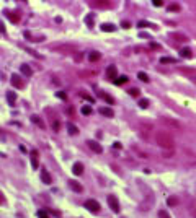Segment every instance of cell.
I'll return each instance as SVG.
<instances>
[{"label": "cell", "mask_w": 196, "mask_h": 218, "mask_svg": "<svg viewBox=\"0 0 196 218\" xmlns=\"http://www.w3.org/2000/svg\"><path fill=\"white\" fill-rule=\"evenodd\" d=\"M155 143L159 145V147H162L163 150H173L175 140H173V137L168 132L159 130V132H155Z\"/></svg>", "instance_id": "6da1fadb"}, {"label": "cell", "mask_w": 196, "mask_h": 218, "mask_svg": "<svg viewBox=\"0 0 196 218\" xmlns=\"http://www.w3.org/2000/svg\"><path fill=\"white\" fill-rule=\"evenodd\" d=\"M160 124H163V125H167V127H172L175 129V130H181V125H180V122L176 119H172V117H160Z\"/></svg>", "instance_id": "7a4b0ae2"}, {"label": "cell", "mask_w": 196, "mask_h": 218, "mask_svg": "<svg viewBox=\"0 0 196 218\" xmlns=\"http://www.w3.org/2000/svg\"><path fill=\"white\" fill-rule=\"evenodd\" d=\"M150 132H152V125L150 124H139V134H141V137L144 140L149 138Z\"/></svg>", "instance_id": "3957f363"}, {"label": "cell", "mask_w": 196, "mask_h": 218, "mask_svg": "<svg viewBox=\"0 0 196 218\" xmlns=\"http://www.w3.org/2000/svg\"><path fill=\"white\" fill-rule=\"evenodd\" d=\"M108 205H110V208H111L114 213H119V212H121L119 202H118V199L114 197V195H108Z\"/></svg>", "instance_id": "277c9868"}, {"label": "cell", "mask_w": 196, "mask_h": 218, "mask_svg": "<svg viewBox=\"0 0 196 218\" xmlns=\"http://www.w3.org/2000/svg\"><path fill=\"white\" fill-rule=\"evenodd\" d=\"M85 207H87V210H90L92 213H98V212H100V203L96 200H93V199L85 200Z\"/></svg>", "instance_id": "5b68a950"}, {"label": "cell", "mask_w": 196, "mask_h": 218, "mask_svg": "<svg viewBox=\"0 0 196 218\" xmlns=\"http://www.w3.org/2000/svg\"><path fill=\"white\" fill-rule=\"evenodd\" d=\"M87 145L90 147V150H93L95 153H101L103 152V148H101V145L98 143V142H95V140H88Z\"/></svg>", "instance_id": "8992f818"}, {"label": "cell", "mask_w": 196, "mask_h": 218, "mask_svg": "<svg viewBox=\"0 0 196 218\" xmlns=\"http://www.w3.org/2000/svg\"><path fill=\"white\" fill-rule=\"evenodd\" d=\"M180 70H181L185 75H188V77H190V80L196 82V70H195V69H185V67H181Z\"/></svg>", "instance_id": "52a82bcc"}, {"label": "cell", "mask_w": 196, "mask_h": 218, "mask_svg": "<svg viewBox=\"0 0 196 218\" xmlns=\"http://www.w3.org/2000/svg\"><path fill=\"white\" fill-rule=\"evenodd\" d=\"M188 210H190L191 218H196V202L193 199H188Z\"/></svg>", "instance_id": "ba28073f"}, {"label": "cell", "mask_w": 196, "mask_h": 218, "mask_svg": "<svg viewBox=\"0 0 196 218\" xmlns=\"http://www.w3.org/2000/svg\"><path fill=\"white\" fill-rule=\"evenodd\" d=\"M12 85H13L15 88H23V82H21V78L18 77L17 73L12 75Z\"/></svg>", "instance_id": "9c48e42d"}, {"label": "cell", "mask_w": 196, "mask_h": 218, "mask_svg": "<svg viewBox=\"0 0 196 218\" xmlns=\"http://www.w3.org/2000/svg\"><path fill=\"white\" fill-rule=\"evenodd\" d=\"M106 77H108L110 80H114V78H116V67H114V65H110L108 69H106Z\"/></svg>", "instance_id": "30bf717a"}, {"label": "cell", "mask_w": 196, "mask_h": 218, "mask_svg": "<svg viewBox=\"0 0 196 218\" xmlns=\"http://www.w3.org/2000/svg\"><path fill=\"white\" fill-rule=\"evenodd\" d=\"M69 184H70V189L74 190V192H82V190H84V187H82V185H80V182H77V181H70L69 182Z\"/></svg>", "instance_id": "8fae6325"}, {"label": "cell", "mask_w": 196, "mask_h": 218, "mask_svg": "<svg viewBox=\"0 0 196 218\" xmlns=\"http://www.w3.org/2000/svg\"><path fill=\"white\" fill-rule=\"evenodd\" d=\"M180 54H181V57L183 59H191V55H193V52H191L190 47H183V49L180 51Z\"/></svg>", "instance_id": "7c38bea8"}, {"label": "cell", "mask_w": 196, "mask_h": 218, "mask_svg": "<svg viewBox=\"0 0 196 218\" xmlns=\"http://www.w3.org/2000/svg\"><path fill=\"white\" fill-rule=\"evenodd\" d=\"M38 156H39L38 150H33L31 152V165H33V168H38Z\"/></svg>", "instance_id": "4fadbf2b"}, {"label": "cell", "mask_w": 196, "mask_h": 218, "mask_svg": "<svg viewBox=\"0 0 196 218\" xmlns=\"http://www.w3.org/2000/svg\"><path fill=\"white\" fill-rule=\"evenodd\" d=\"M72 171H74V174L80 176V174L84 173V165H82V163H75V165H74V169H72Z\"/></svg>", "instance_id": "5bb4252c"}, {"label": "cell", "mask_w": 196, "mask_h": 218, "mask_svg": "<svg viewBox=\"0 0 196 218\" xmlns=\"http://www.w3.org/2000/svg\"><path fill=\"white\" fill-rule=\"evenodd\" d=\"M100 57H101V54H100V52H96V51H93V52L88 54V60H90V62H96V60H100Z\"/></svg>", "instance_id": "9a60e30c"}, {"label": "cell", "mask_w": 196, "mask_h": 218, "mask_svg": "<svg viewBox=\"0 0 196 218\" xmlns=\"http://www.w3.org/2000/svg\"><path fill=\"white\" fill-rule=\"evenodd\" d=\"M41 179H43L44 182H46V184H51V182H52V177H51V174L47 173L46 169H44V171L41 173Z\"/></svg>", "instance_id": "2e32d148"}, {"label": "cell", "mask_w": 196, "mask_h": 218, "mask_svg": "<svg viewBox=\"0 0 196 218\" xmlns=\"http://www.w3.org/2000/svg\"><path fill=\"white\" fill-rule=\"evenodd\" d=\"M7 98H8L10 106H15V101H17V95H15L13 91H8V93H7Z\"/></svg>", "instance_id": "e0dca14e"}, {"label": "cell", "mask_w": 196, "mask_h": 218, "mask_svg": "<svg viewBox=\"0 0 196 218\" xmlns=\"http://www.w3.org/2000/svg\"><path fill=\"white\" fill-rule=\"evenodd\" d=\"M20 70H21V73L26 75V77H31V73H33V72H31V69H29V67L26 65V64H23V65L20 67Z\"/></svg>", "instance_id": "ac0fdd59"}, {"label": "cell", "mask_w": 196, "mask_h": 218, "mask_svg": "<svg viewBox=\"0 0 196 218\" xmlns=\"http://www.w3.org/2000/svg\"><path fill=\"white\" fill-rule=\"evenodd\" d=\"M101 29H103V31H106V33H110V31H114V29H116V26L114 25H110V23H103V25H101Z\"/></svg>", "instance_id": "d6986e66"}, {"label": "cell", "mask_w": 196, "mask_h": 218, "mask_svg": "<svg viewBox=\"0 0 196 218\" xmlns=\"http://www.w3.org/2000/svg\"><path fill=\"white\" fill-rule=\"evenodd\" d=\"M100 114H103V116H106V117H113V111L110 109V107H100Z\"/></svg>", "instance_id": "ffe728a7"}, {"label": "cell", "mask_w": 196, "mask_h": 218, "mask_svg": "<svg viewBox=\"0 0 196 218\" xmlns=\"http://www.w3.org/2000/svg\"><path fill=\"white\" fill-rule=\"evenodd\" d=\"M170 36H172V39H176V41H188V37L183 36V34H180V33H172Z\"/></svg>", "instance_id": "44dd1931"}, {"label": "cell", "mask_w": 196, "mask_h": 218, "mask_svg": "<svg viewBox=\"0 0 196 218\" xmlns=\"http://www.w3.org/2000/svg\"><path fill=\"white\" fill-rule=\"evenodd\" d=\"M128 82H129V78H128L126 75H121V77H118V78L114 80L116 85H124V83H128Z\"/></svg>", "instance_id": "7402d4cb"}, {"label": "cell", "mask_w": 196, "mask_h": 218, "mask_svg": "<svg viewBox=\"0 0 196 218\" xmlns=\"http://www.w3.org/2000/svg\"><path fill=\"white\" fill-rule=\"evenodd\" d=\"M176 203H178V197H175V195H172V197L167 199V205L168 207H175Z\"/></svg>", "instance_id": "603a6c76"}, {"label": "cell", "mask_w": 196, "mask_h": 218, "mask_svg": "<svg viewBox=\"0 0 196 218\" xmlns=\"http://www.w3.org/2000/svg\"><path fill=\"white\" fill-rule=\"evenodd\" d=\"M31 120H33V122L36 124L38 127H41V129H44V127H46V125H44V122H43V120L39 119L38 116H33V117H31Z\"/></svg>", "instance_id": "cb8c5ba5"}, {"label": "cell", "mask_w": 196, "mask_h": 218, "mask_svg": "<svg viewBox=\"0 0 196 218\" xmlns=\"http://www.w3.org/2000/svg\"><path fill=\"white\" fill-rule=\"evenodd\" d=\"M133 152H134V153H137L139 156L144 158V160H147V158H149V155H147V153H144V152H141V150H139L137 147H133Z\"/></svg>", "instance_id": "d4e9b609"}, {"label": "cell", "mask_w": 196, "mask_h": 218, "mask_svg": "<svg viewBox=\"0 0 196 218\" xmlns=\"http://www.w3.org/2000/svg\"><path fill=\"white\" fill-rule=\"evenodd\" d=\"M67 129H69V134H70V135H77V134H79V129L75 127L74 124H69Z\"/></svg>", "instance_id": "484cf974"}, {"label": "cell", "mask_w": 196, "mask_h": 218, "mask_svg": "<svg viewBox=\"0 0 196 218\" xmlns=\"http://www.w3.org/2000/svg\"><path fill=\"white\" fill-rule=\"evenodd\" d=\"M137 78H139V80H142L144 83L150 82V78L147 77V73H144V72H137Z\"/></svg>", "instance_id": "4316f807"}, {"label": "cell", "mask_w": 196, "mask_h": 218, "mask_svg": "<svg viewBox=\"0 0 196 218\" xmlns=\"http://www.w3.org/2000/svg\"><path fill=\"white\" fill-rule=\"evenodd\" d=\"M160 64H175V59H172V57H162V59H160Z\"/></svg>", "instance_id": "83f0119b"}, {"label": "cell", "mask_w": 196, "mask_h": 218, "mask_svg": "<svg viewBox=\"0 0 196 218\" xmlns=\"http://www.w3.org/2000/svg\"><path fill=\"white\" fill-rule=\"evenodd\" d=\"M101 98H103L108 104H114V99H113L111 96H108V95H105V93H101Z\"/></svg>", "instance_id": "f1b7e54d"}, {"label": "cell", "mask_w": 196, "mask_h": 218, "mask_svg": "<svg viewBox=\"0 0 196 218\" xmlns=\"http://www.w3.org/2000/svg\"><path fill=\"white\" fill-rule=\"evenodd\" d=\"M82 114H84V116L92 114V107H90V106H84V107H82Z\"/></svg>", "instance_id": "f546056e"}, {"label": "cell", "mask_w": 196, "mask_h": 218, "mask_svg": "<svg viewBox=\"0 0 196 218\" xmlns=\"http://www.w3.org/2000/svg\"><path fill=\"white\" fill-rule=\"evenodd\" d=\"M159 218H172V217L168 215L167 210H160V212H159Z\"/></svg>", "instance_id": "4dcf8cb0"}, {"label": "cell", "mask_w": 196, "mask_h": 218, "mask_svg": "<svg viewBox=\"0 0 196 218\" xmlns=\"http://www.w3.org/2000/svg\"><path fill=\"white\" fill-rule=\"evenodd\" d=\"M168 10H170V12H178L180 5L178 3H172V5H168Z\"/></svg>", "instance_id": "1f68e13d"}, {"label": "cell", "mask_w": 196, "mask_h": 218, "mask_svg": "<svg viewBox=\"0 0 196 218\" xmlns=\"http://www.w3.org/2000/svg\"><path fill=\"white\" fill-rule=\"evenodd\" d=\"M139 106H141L142 109H146V107H149V101H147V99H141V101H139Z\"/></svg>", "instance_id": "d6a6232c"}, {"label": "cell", "mask_w": 196, "mask_h": 218, "mask_svg": "<svg viewBox=\"0 0 196 218\" xmlns=\"http://www.w3.org/2000/svg\"><path fill=\"white\" fill-rule=\"evenodd\" d=\"M139 93H141V91H139L137 88H131V90H129V95L134 96V98H136V96H139Z\"/></svg>", "instance_id": "836d02e7"}, {"label": "cell", "mask_w": 196, "mask_h": 218, "mask_svg": "<svg viewBox=\"0 0 196 218\" xmlns=\"http://www.w3.org/2000/svg\"><path fill=\"white\" fill-rule=\"evenodd\" d=\"M82 98L85 99V101H88V103H93V101H95V99L92 98V96H88V95H85V93H82Z\"/></svg>", "instance_id": "e575fe53"}, {"label": "cell", "mask_w": 196, "mask_h": 218, "mask_svg": "<svg viewBox=\"0 0 196 218\" xmlns=\"http://www.w3.org/2000/svg\"><path fill=\"white\" fill-rule=\"evenodd\" d=\"M52 129H54L56 132H59V129H61V122H57V120H54V122H52Z\"/></svg>", "instance_id": "d590c367"}, {"label": "cell", "mask_w": 196, "mask_h": 218, "mask_svg": "<svg viewBox=\"0 0 196 218\" xmlns=\"http://www.w3.org/2000/svg\"><path fill=\"white\" fill-rule=\"evenodd\" d=\"M95 75V72H80V77H92Z\"/></svg>", "instance_id": "8d00e7d4"}, {"label": "cell", "mask_w": 196, "mask_h": 218, "mask_svg": "<svg viewBox=\"0 0 196 218\" xmlns=\"http://www.w3.org/2000/svg\"><path fill=\"white\" fill-rule=\"evenodd\" d=\"M57 95V98H61V99H67V95L64 93V91H59V93H56Z\"/></svg>", "instance_id": "74e56055"}, {"label": "cell", "mask_w": 196, "mask_h": 218, "mask_svg": "<svg viewBox=\"0 0 196 218\" xmlns=\"http://www.w3.org/2000/svg\"><path fill=\"white\" fill-rule=\"evenodd\" d=\"M38 218H49L44 212H38Z\"/></svg>", "instance_id": "f35d334b"}, {"label": "cell", "mask_w": 196, "mask_h": 218, "mask_svg": "<svg viewBox=\"0 0 196 218\" xmlns=\"http://www.w3.org/2000/svg\"><path fill=\"white\" fill-rule=\"evenodd\" d=\"M82 60V52H77V55H75V62H80Z\"/></svg>", "instance_id": "ab89813d"}, {"label": "cell", "mask_w": 196, "mask_h": 218, "mask_svg": "<svg viewBox=\"0 0 196 218\" xmlns=\"http://www.w3.org/2000/svg\"><path fill=\"white\" fill-rule=\"evenodd\" d=\"M137 26H150V23H147V21H139Z\"/></svg>", "instance_id": "60d3db41"}, {"label": "cell", "mask_w": 196, "mask_h": 218, "mask_svg": "<svg viewBox=\"0 0 196 218\" xmlns=\"http://www.w3.org/2000/svg\"><path fill=\"white\" fill-rule=\"evenodd\" d=\"M150 47H152V49H157V51L160 49V46H159V44H155V42H150Z\"/></svg>", "instance_id": "b9f144b4"}, {"label": "cell", "mask_w": 196, "mask_h": 218, "mask_svg": "<svg viewBox=\"0 0 196 218\" xmlns=\"http://www.w3.org/2000/svg\"><path fill=\"white\" fill-rule=\"evenodd\" d=\"M121 26H123V28H129V26H131V23H129V21H123V23H121Z\"/></svg>", "instance_id": "7bdbcfd3"}, {"label": "cell", "mask_w": 196, "mask_h": 218, "mask_svg": "<svg viewBox=\"0 0 196 218\" xmlns=\"http://www.w3.org/2000/svg\"><path fill=\"white\" fill-rule=\"evenodd\" d=\"M154 5L155 7H162V2L160 0H154Z\"/></svg>", "instance_id": "ee69618b"}, {"label": "cell", "mask_w": 196, "mask_h": 218, "mask_svg": "<svg viewBox=\"0 0 196 218\" xmlns=\"http://www.w3.org/2000/svg\"><path fill=\"white\" fill-rule=\"evenodd\" d=\"M87 23H88V25H90V26H92V25H93V20H92V15H90V17H88V18H87Z\"/></svg>", "instance_id": "f6af8a7d"}]
</instances>
